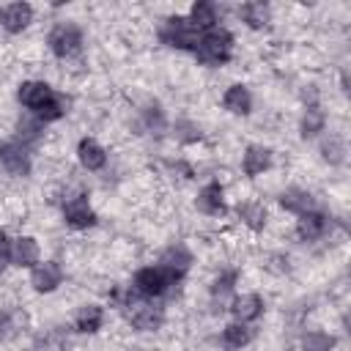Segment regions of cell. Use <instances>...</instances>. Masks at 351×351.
Segmentation results:
<instances>
[{"label": "cell", "mask_w": 351, "mask_h": 351, "mask_svg": "<svg viewBox=\"0 0 351 351\" xmlns=\"http://www.w3.org/2000/svg\"><path fill=\"white\" fill-rule=\"evenodd\" d=\"M132 351H143V348H132Z\"/></svg>", "instance_id": "d6a6232c"}, {"label": "cell", "mask_w": 351, "mask_h": 351, "mask_svg": "<svg viewBox=\"0 0 351 351\" xmlns=\"http://www.w3.org/2000/svg\"><path fill=\"white\" fill-rule=\"evenodd\" d=\"M77 162H80L82 170L99 173V170L107 167V148L93 137H82L77 143Z\"/></svg>", "instance_id": "8fae6325"}, {"label": "cell", "mask_w": 351, "mask_h": 351, "mask_svg": "<svg viewBox=\"0 0 351 351\" xmlns=\"http://www.w3.org/2000/svg\"><path fill=\"white\" fill-rule=\"evenodd\" d=\"M250 340H252V329H250L247 324L233 321V324H228V326L222 329V343H225V348H230V351H241Z\"/></svg>", "instance_id": "cb8c5ba5"}, {"label": "cell", "mask_w": 351, "mask_h": 351, "mask_svg": "<svg viewBox=\"0 0 351 351\" xmlns=\"http://www.w3.org/2000/svg\"><path fill=\"white\" fill-rule=\"evenodd\" d=\"M0 167H3L8 176H14V178H25V176H30L33 162H30L27 148H25L22 143H16V140H5V143H0Z\"/></svg>", "instance_id": "52a82bcc"}, {"label": "cell", "mask_w": 351, "mask_h": 351, "mask_svg": "<svg viewBox=\"0 0 351 351\" xmlns=\"http://www.w3.org/2000/svg\"><path fill=\"white\" fill-rule=\"evenodd\" d=\"M222 107L230 115H250L252 112V93H250V88L241 85V82L228 85L225 93H222Z\"/></svg>", "instance_id": "ac0fdd59"}, {"label": "cell", "mask_w": 351, "mask_h": 351, "mask_svg": "<svg viewBox=\"0 0 351 351\" xmlns=\"http://www.w3.org/2000/svg\"><path fill=\"white\" fill-rule=\"evenodd\" d=\"M271 159H274L271 148H266V145H247L244 154H241V173L250 176V178H258V176H263L271 167Z\"/></svg>", "instance_id": "9a60e30c"}, {"label": "cell", "mask_w": 351, "mask_h": 351, "mask_svg": "<svg viewBox=\"0 0 351 351\" xmlns=\"http://www.w3.org/2000/svg\"><path fill=\"white\" fill-rule=\"evenodd\" d=\"M280 206H282L285 211H291V214L299 217V214L315 208V197H313L307 189H302V186H288V189L280 192Z\"/></svg>", "instance_id": "44dd1931"}, {"label": "cell", "mask_w": 351, "mask_h": 351, "mask_svg": "<svg viewBox=\"0 0 351 351\" xmlns=\"http://www.w3.org/2000/svg\"><path fill=\"white\" fill-rule=\"evenodd\" d=\"M8 255H11V241H8V236L0 230V269L8 263Z\"/></svg>", "instance_id": "1f68e13d"}, {"label": "cell", "mask_w": 351, "mask_h": 351, "mask_svg": "<svg viewBox=\"0 0 351 351\" xmlns=\"http://www.w3.org/2000/svg\"><path fill=\"white\" fill-rule=\"evenodd\" d=\"M321 154H324V159H326L329 165H343V162H346V145H343V140L335 137V134H329V137L321 143Z\"/></svg>", "instance_id": "f546056e"}, {"label": "cell", "mask_w": 351, "mask_h": 351, "mask_svg": "<svg viewBox=\"0 0 351 351\" xmlns=\"http://www.w3.org/2000/svg\"><path fill=\"white\" fill-rule=\"evenodd\" d=\"M63 266L58 261H38L30 269V285L36 293H52L63 285Z\"/></svg>", "instance_id": "9c48e42d"}, {"label": "cell", "mask_w": 351, "mask_h": 351, "mask_svg": "<svg viewBox=\"0 0 351 351\" xmlns=\"http://www.w3.org/2000/svg\"><path fill=\"white\" fill-rule=\"evenodd\" d=\"M197 36L192 30V25L186 22V16H167L165 25L159 27V41L165 47H173V49H186V52H195V44H197Z\"/></svg>", "instance_id": "5b68a950"}, {"label": "cell", "mask_w": 351, "mask_h": 351, "mask_svg": "<svg viewBox=\"0 0 351 351\" xmlns=\"http://www.w3.org/2000/svg\"><path fill=\"white\" fill-rule=\"evenodd\" d=\"M335 346H337L335 335H329L324 329H310L302 337V351H332Z\"/></svg>", "instance_id": "4316f807"}, {"label": "cell", "mask_w": 351, "mask_h": 351, "mask_svg": "<svg viewBox=\"0 0 351 351\" xmlns=\"http://www.w3.org/2000/svg\"><path fill=\"white\" fill-rule=\"evenodd\" d=\"M52 93H55V90H52L49 82H44V80H22L19 88H16L19 104L27 107L30 112H36L47 99H52Z\"/></svg>", "instance_id": "4fadbf2b"}, {"label": "cell", "mask_w": 351, "mask_h": 351, "mask_svg": "<svg viewBox=\"0 0 351 351\" xmlns=\"http://www.w3.org/2000/svg\"><path fill=\"white\" fill-rule=\"evenodd\" d=\"M326 230H329V217L321 214V211H315V208L299 214V219H296V236L302 241H318Z\"/></svg>", "instance_id": "e0dca14e"}, {"label": "cell", "mask_w": 351, "mask_h": 351, "mask_svg": "<svg viewBox=\"0 0 351 351\" xmlns=\"http://www.w3.org/2000/svg\"><path fill=\"white\" fill-rule=\"evenodd\" d=\"M63 115H66V101H63L58 93H52V99H47V101L33 112V118L41 121V123H55V121H60Z\"/></svg>", "instance_id": "484cf974"}, {"label": "cell", "mask_w": 351, "mask_h": 351, "mask_svg": "<svg viewBox=\"0 0 351 351\" xmlns=\"http://www.w3.org/2000/svg\"><path fill=\"white\" fill-rule=\"evenodd\" d=\"M195 208L203 214V217H222L228 211V203H225V186L219 181H208L197 189V197H195Z\"/></svg>", "instance_id": "30bf717a"}, {"label": "cell", "mask_w": 351, "mask_h": 351, "mask_svg": "<svg viewBox=\"0 0 351 351\" xmlns=\"http://www.w3.org/2000/svg\"><path fill=\"white\" fill-rule=\"evenodd\" d=\"M233 47H236L233 33L225 30V27H214V30L197 36L195 55H197V60L206 63V66H225V63L233 58Z\"/></svg>", "instance_id": "6da1fadb"}, {"label": "cell", "mask_w": 351, "mask_h": 351, "mask_svg": "<svg viewBox=\"0 0 351 351\" xmlns=\"http://www.w3.org/2000/svg\"><path fill=\"white\" fill-rule=\"evenodd\" d=\"M8 261H11L14 266H19V269H33V266L41 261V247H38V241H36L33 236H16V239L11 241V255H8Z\"/></svg>", "instance_id": "5bb4252c"}, {"label": "cell", "mask_w": 351, "mask_h": 351, "mask_svg": "<svg viewBox=\"0 0 351 351\" xmlns=\"http://www.w3.org/2000/svg\"><path fill=\"white\" fill-rule=\"evenodd\" d=\"M19 329V313L11 307H0V337H11Z\"/></svg>", "instance_id": "4dcf8cb0"}, {"label": "cell", "mask_w": 351, "mask_h": 351, "mask_svg": "<svg viewBox=\"0 0 351 351\" xmlns=\"http://www.w3.org/2000/svg\"><path fill=\"white\" fill-rule=\"evenodd\" d=\"M30 22H33V5H30V3H22V0H19V3H8V5L0 11V25H3V30L11 33V36L27 30Z\"/></svg>", "instance_id": "7c38bea8"}, {"label": "cell", "mask_w": 351, "mask_h": 351, "mask_svg": "<svg viewBox=\"0 0 351 351\" xmlns=\"http://www.w3.org/2000/svg\"><path fill=\"white\" fill-rule=\"evenodd\" d=\"M236 214H239L241 225L250 228V230H255V233L263 230L266 222H269V211H266V206L261 200H241L236 206Z\"/></svg>", "instance_id": "ffe728a7"}, {"label": "cell", "mask_w": 351, "mask_h": 351, "mask_svg": "<svg viewBox=\"0 0 351 351\" xmlns=\"http://www.w3.org/2000/svg\"><path fill=\"white\" fill-rule=\"evenodd\" d=\"M192 263H195V255H192V250L186 247V244H181V241H176V244H170V247H165L162 250V255H159V263L156 266H162L176 282L192 269Z\"/></svg>", "instance_id": "ba28073f"}, {"label": "cell", "mask_w": 351, "mask_h": 351, "mask_svg": "<svg viewBox=\"0 0 351 351\" xmlns=\"http://www.w3.org/2000/svg\"><path fill=\"white\" fill-rule=\"evenodd\" d=\"M236 277H239L236 269H219L217 277L211 280V296H214V299H222L225 293H230L233 285H236Z\"/></svg>", "instance_id": "f1b7e54d"}, {"label": "cell", "mask_w": 351, "mask_h": 351, "mask_svg": "<svg viewBox=\"0 0 351 351\" xmlns=\"http://www.w3.org/2000/svg\"><path fill=\"white\" fill-rule=\"evenodd\" d=\"M186 22L192 25L195 33H208V30L217 27V22H219V11H217L214 3H208V0H197V3L189 5Z\"/></svg>", "instance_id": "2e32d148"}, {"label": "cell", "mask_w": 351, "mask_h": 351, "mask_svg": "<svg viewBox=\"0 0 351 351\" xmlns=\"http://www.w3.org/2000/svg\"><path fill=\"white\" fill-rule=\"evenodd\" d=\"M104 326V307L101 304H82L74 315V329L80 335H96Z\"/></svg>", "instance_id": "7402d4cb"}, {"label": "cell", "mask_w": 351, "mask_h": 351, "mask_svg": "<svg viewBox=\"0 0 351 351\" xmlns=\"http://www.w3.org/2000/svg\"><path fill=\"white\" fill-rule=\"evenodd\" d=\"M176 285V280L162 269V266H143L134 271L132 277V291L143 299H159L165 296L170 288Z\"/></svg>", "instance_id": "277c9868"}, {"label": "cell", "mask_w": 351, "mask_h": 351, "mask_svg": "<svg viewBox=\"0 0 351 351\" xmlns=\"http://www.w3.org/2000/svg\"><path fill=\"white\" fill-rule=\"evenodd\" d=\"M60 211H63V222L69 228H74V230H88V228L96 225V211H93V206H90V200H88L85 192L69 195L63 200V208Z\"/></svg>", "instance_id": "8992f818"}, {"label": "cell", "mask_w": 351, "mask_h": 351, "mask_svg": "<svg viewBox=\"0 0 351 351\" xmlns=\"http://www.w3.org/2000/svg\"><path fill=\"white\" fill-rule=\"evenodd\" d=\"M41 132H44V123L41 121H36L33 115L30 118H22L19 123H16V143H22L25 148L30 145V143H38V137H41Z\"/></svg>", "instance_id": "83f0119b"}, {"label": "cell", "mask_w": 351, "mask_h": 351, "mask_svg": "<svg viewBox=\"0 0 351 351\" xmlns=\"http://www.w3.org/2000/svg\"><path fill=\"white\" fill-rule=\"evenodd\" d=\"M230 313L239 324H250V321H258L263 315V299L258 293H239L233 296L230 302Z\"/></svg>", "instance_id": "d6986e66"}, {"label": "cell", "mask_w": 351, "mask_h": 351, "mask_svg": "<svg viewBox=\"0 0 351 351\" xmlns=\"http://www.w3.org/2000/svg\"><path fill=\"white\" fill-rule=\"evenodd\" d=\"M239 16H241V22H244L247 27L261 30V27H266V25L271 22V8H269L266 3H244V5L239 8Z\"/></svg>", "instance_id": "603a6c76"}, {"label": "cell", "mask_w": 351, "mask_h": 351, "mask_svg": "<svg viewBox=\"0 0 351 351\" xmlns=\"http://www.w3.org/2000/svg\"><path fill=\"white\" fill-rule=\"evenodd\" d=\"M326 126V115L318 104H307L304 107V115H302V123H299V132L302 137H315L318 132H324Z\"/></svg>", "instance_id": "d4e9b609"}, {"label": "cell", "mask_w": 351, "mask_h": 351, "mask_svg": "<svg viewBox=\"0 0 351 351\" xmlns=\"http://www.w3.org/2000/svg\"><path fill=\"white\" fill-rule=\"evenodd\" d=\"M47 47L60 60H69V58L80 55V49H82V30H80V25H74L71 19H63L58 25H52V30L47 33Z\"/></svg>", "instance_id": "3957f363"}, {"label": "cell", "mask_w": 351, "mask_h": 351, "mask_svg": "<svg viewBox=\"0 0 351 351\" xmlns=\"http://www.w3.org/2000/svg\"><path fill=\"white\" fill-rule=\"evenodd\" d=\"M126 321L137 332H156L165 324V307L154 304V299H143L134 293L126 302Z\"/></svg>", "instance_id": "7a4b0ae2"}]
</instances>
